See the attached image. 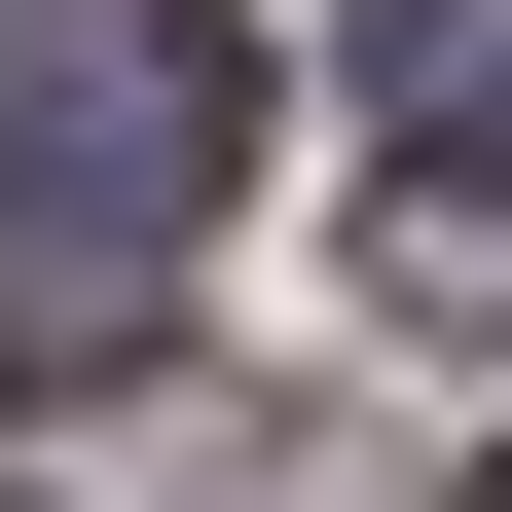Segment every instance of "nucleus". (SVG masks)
I'll list each match as a JSON object with an SVG mask.
<instances>
[{
  "mask_svg": "<svg viewBox=\"0 0 512 512\" xmlns=\"http://www.w3.org/2000/svg\"><path fill=\"white\" fill-rule=\"evenodd\" d=\"M366 256H403V330H512V37L476 0L366 37Z\"/></svg>",
  "mask_w": 512,
  "mask_h": 512,
  "instance_id": "2",
  "label": "nucleus"
},
{
  "mask_svg": "<svg viewBox=\"0 0 512 512\" xmlns=\"http://www.w3.org/2000/svg\"><path fill=\"white\" fill-rule=\"evenodd\" d=\"M256 147V37L220 0H0V403L183 330V220Z\"/></svg>",
  "mask_w": 512,
  "mask_h": 512,
  "instance_id": "1",
  "label": "nucleus"
},
{
  "mask_svg": "<svg viewBox=\"0 0 512 512\" xmlns=\"http://www.w3.org/2000/svg\"><path fill=\"white\" fill-rule=\"evenodd\" d=\"M476 512H512V476H476Z\"/></svg>",
  "mask_w": 512,
  "mask_h": 512,
  "instance_id": "3",
  "label": "nucleus"
}]
</instances>
